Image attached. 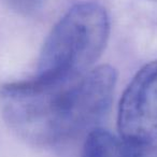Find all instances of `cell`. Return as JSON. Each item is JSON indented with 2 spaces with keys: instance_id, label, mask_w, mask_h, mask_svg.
I'll return each mask as SVG.
<instances>
[{
  "instance_id": "obj_4",
  "label": "cell",
  "mask_w": 157,
  "mask_h": 157,
  "mask_svg": "<svg viewBox=\"0 0 157 157\" xmlns=\"http://www.w3.org/2000/svg\"><path fill=\"white\" fill-rule=\"evenodd\" d=\"M82 157H143L142 147L132 145L103 129L88 135Z\"/></svg>"
},
{
  "instance_id": "obj_5",
  "label": "cell",
  "mask_w": 157,
  "mask_h": 157,
  "mask_svg": "<svg viewBox=\"0 0 157 157\" xmlns=\"http://www.w3.org/2000/svg\"><path fill=\"white\" fill-rule=\"evenodd\" d=\"M6 1L12 9L18 13L31 14L42 8L46 0H6Z\"/></svg>"
},
{
  "instance_id": "obj_2",
  "label": "cell",
  "mask_w": 157,
  "mask_h": 157,
  "mask_svg": "<svg viewBox=\"0 0 157 157\" xmlns=\"http://www.w3.org/2000/svg\"><path fill=\"white\" fill-rule=\"evenodd\" d=\"M110 21L94 2L74 6L54 26L40 53L35 78L63 82L90 70L105 48Z\"/></svg>"
},
{
  "instance_id": "obj_1",
  "label": "cell",
  "mask_w": 157,
  "mask_h": 157,
  "mask_svg": "<svg viewBox=\"0 0 157 157\" xmlns=\"http://www.w3.org/2000/svg\"><path fill=\"white\" fill-rule=\"evenodd\" d=\"M116 78L115 69L103 65L68 81L8 83L0 87V111L21 139L33 145H54L102 117Z\"/></svg>"
},
{
  "instance_id": "obj_6",
  "label": "cell",
  "mask_w": 157,
  "mask_h": 157,
  "mask_svg": "<svg viewBox=\"0 0 157 157\" xmlns=\"http://www.w3.org/2000/svg\"><path fill=\"white\" fill-rule=\"evenodd\" d=\"M151 1H157V0H151Z\"/></svg>"
},
{
  "instance_id": "obj_3",
  "label": "cell",
  "mask_w": 157,
  "mask_h": 157,
  "mask_svg": "<svg viewBox=\"0 0 157 157\" xmlns=\"http://www.w3.org/2000/svg\"><path fill=\"white\" fill-rule=\"evenodd\" d=\"M117 127L123 140L139 147L157 140V59L144 65L125 90Z\"/></svg>"
}]
</instances>
